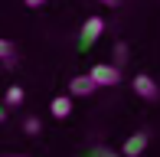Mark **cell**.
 Returning <instances> with one entry per match:
<instances>
[{"label": "cell", "mask_w": 160, "mask_h": 157, "mask_svg": "<svg viewBox=\"0 0 160 157\" xmlns=\"http://www.w3.org/2000/svg\"><path fill=\"white\" fill-rule=\"evenodd\" d=\"M101 33H105V20H101V17H88V20L82 23V30H78V49H82V53H85V49H92Z\"/></svg>", "instance_id": "1"}, {"label": "cell", "mask_w": 160, "mask_h": 157, "mask_svg": "<svg viewBox=\"0 0 160 157\" xmlns=\"http://www.w3.org/2000/svg\"><path fill=\"white\" fill-rule=\"evenodd\" d=\"M92 78H95V85L101 89V85H118L121 82V69L118 66H111V62H98V66H92V72H88Z\"/></svg>", "instance_id": "2"}, {"label": "cell", "mask_w": 160, "mask_h": 157, "mask_svg": "<svg viewBox=\"0 0 160 157\" xmlns=\"http://www.w3.org/2000/svg\"><path fill=\"white\" fill-rule=\"evenodd\" d=\"M131 85H134V95H141L144 102H157L160 98V85H157V78H150V75H134L131 78Z\"/></svg>", "instance_id": "3"}, {"label": "cell", "mask_w": 160, "mask_h": 157, "mask_svg": "<svg viewBox=\"0 0 160 157\" xmlns=\"http://www.w3.org/2000/svg\"><path fill=\"white\" fill-rule=\"evenodd\" d=\"M147 144H150L147 131H137V134H131L124 144H121V157H141L144 151H147Z\"/></svg>", "instance_id": "4"}, {"label": "cell", "mask_w": 160, "mask_h": 157, "mask_svg": "<svg viewBox=\"0 0 160 157\" xmlns=\"http://www.w3.org/2000/svg\"><path fill=\"white\" fill-rule=\"evenodd\" d=\"M95 89H98V85H95V78H92V75H75V78L69 82V98H88Z\"/></svg>", "instance_id": "5"}, {"label": "cell", "mask_w": 160, "mask_h": 157, "mask_svg": "<svg viewBox=\"0 0 160 157\" xmlns=\"http://www.w3.org/2000/svg\"><path fill=\"white\" fill-rule=\"evenodd\" d=\"M49 111H52V118H69L72 115V98L69 95H56L52 105H49Z\"/></svg>", "instance_id": "6"}, {"label": "cell", "mask_w": 160, "mask_h": 157, "mask_svg": "<svg viewBox=\"0 0 160 157\" xmlns=\"http://www.w3.org/2000/svg\"><path fill=\"white\" fill-rule=\"evenodd\" d=\"M23 89H20V85H10V89H7V95H3V105L7 108H20V105H23Z\"/></svg>", "instance_id": "7"}, {"label": "cell", "mask_w": 160, "mask_h": 157, "mask_svg": "<svg viewBox=\"0 0 160 157\" xmlns=\"http://www.w3.org/2000/svg\"><path fill=\"white\" fill-rule=\"evenodd\" d=\"M13 53H17V46H13L10 39L0 36V59H13Z\"/></svg>", "instance_id": "8"}, {"label": "cell", "mask_w": 160, "mask_h": 157, "mask_svg": "<svg viewBox=\"0 0 160 157\" xmlns=\"http://www.w3.org/2000/svg\"><path fill=\"white\" fill-rule=\"evenodd\" d=\"M23 131L26 134H39V118H26L23 121Z\"/></svg>", "instance_id": "9"}, {"label": "cell", "mask_w": 160, "mask_h": 157, "mask_svg": "<svg viewBox=\"0 0 160 157\" xmlns=\"http://www.w3.org/2000/svg\"><path fill=\"white\" fill-rule=\"evenodd\" d=\"M23 3L30 7V10H36V7H42V3H46V0H23Z\"/></svg>", "instance_id": "10"}, {"label": "cell", "mask_w": 160, "mask_h": 157, "mask_svg": "<svg viewBox=\"0 0 160 157\" xmlns=\"http://www.w3.org/2000/svg\"><path fill=\"white\" fill-rule=\"evenodd\" d=\"M98 3H105V7H118L121 0H98Z\"/></svg>", "instance_id": "11"}, {"label": "cell", "mask_w": 160, "mask_h": 157, "mask_svg": "<svg viewBox=\"0 0 160 157\" xmlns=\"http://www.w3.org/2000/svg\"><path fill=\"white\" fill-rule=\"evenodd\" d=\"M98 157H121V154H111V151H105V154H98Z\"/></svg>", "instance_id": "12"}, {"label": "cell", "mask_w": 160, "mask_h": 157, "mask_svg": "<svg viewBox=\"0 0 160 157\" xmlns=\"http://www.w3.org/2000/svg\"><path fill=\"white\" fill-rule=\"evenodd\" d=\"M3 118H7V108H0V121H3Z\"/></svg>", "instance_id": "13"}, {"label": "cell", "mask_w": 160, "mask_h": 157, "mask_svg": "<svg viewBox=\"0 0 160 157\" xmlns=\"http://www.w3.org/2000/svg\"><path fill=\"white\" fill-rule=\"evenodd\" d=\"M3 157H26V154H3Z\"/></svg>", "instance_id": "14"}]
</instances>
